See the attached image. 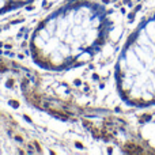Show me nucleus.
Instances as JSON below:
<instances>
[{
	"label": "nucleus",
	"instance_id": "nucleus-1",
	"mask_svg": "<svg viewBox=\"0 0 155 155\" xmlns=\"http://www.w3.org/2000/svg\"><path fill=\"white\" fill-rule=\"evenodd\" d=\"M109 26L107 12L101 4L72 0L40 22L30 40V53L44 70H72L98 53Z\"/></svg>",
	"mask_w": 155,
	"mask_h": 155
},
{
	"label": "nucleus",
	"instance_id": "nucleus-2",
	"mask_svg": "<svg viewBox=\"0 0 155 155\" xmlns=\"http://www.w3.org/2000/svg\"><path fill=\"white\" fill-rule=\"evenodd\" d=\"M116 83L131 106L155 105V12L127 40L116 65Z\"/></svg>",
	"mask_w": 155,
	"mask_h": 155
},
{
	"label": "nucleus",
	"instance_id": "nucleus-3",
	"mask_svg": "<svg viewBox=\"0 0 155 155\" xmlns=\"http://www.w3.org/2000/svg\"><path fill=\"white\" fill-rule=\"evenodd\" d=\"M31 2L33 0H0V15L14 10H18V8L27 5Z\"/></svg>",
	"mask_w": 155,
	"mask_h": 155
}]
</instances>
